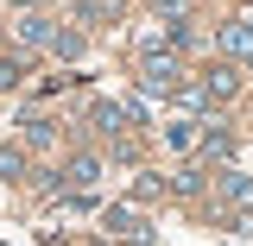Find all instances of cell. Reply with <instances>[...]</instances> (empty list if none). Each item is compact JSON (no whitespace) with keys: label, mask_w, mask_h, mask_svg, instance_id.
<instances>
[{"label":"cell","mask_w":253,"mask_h":246,"mask_svg":"<svg viewBox=\"0 0 253 246\" xmlns=\"http://www.w3.org/2000/svg\"><path fill=\"white\" fill-rule=\"evenodd\" d=\"M139 89H146V95H177V89H184V63L165 57V51H152L146 70H139Z\"/></svg>","instance_id":"1"},{"label":"cell","mask_w":253,"mask_h":246,"mask_svg":"<svg viewBox=\"0 0 253 246\" xmlns=\"http://www.w3.org/2000/svg\"><path fill=\"white\" fill-rule=\"evenodd\" d=\"M95 126L121 139L126 126H146V107H139V101H95Z\"/></svg>","instance_id":"2"},{"label":"cell","mask_w":253,"mask_h":246,"mask_svg":"<svg viewBox=\"0 0 253 246\" xmlns=\"http://www.w3.org/2000/svg\"><path fill=\"white\" fill-rule=\"evenodd\" d=\"M108 234H114V240H126V246H146V240H152V227H146V215H139V209H108Z\"/></svg>","instance_id":"3"},{"label":"cell","mask_w":253,"mask_h":246,"mask_svg":"<svg viewBox=\"0 0 253 246\" xmlns=\"http://www.w3.org/2000/svg\"><path fill=\"white\" fill-rule=\"evenodd\" d=\"M215 51L221 57H253V19H228L215 32Z\"/></svg>","instance_id":"4"},{"label":"cell","mask_w":253,"mask_h":246,"mask_svg":"<svg viewBox=\"0 0 253 246\" xmlns=\"http://www.w3.org/2000/svg\"><path fill=\"white\" fill-rule=\"evenodd\" d=\"M63 177H70V183H76V189H89L95 177H101V158H95V152H76V158H70V164H63Z\"/></svg>","instance_id":"5"},{"label":"cell","mask_w":253,"mask_h":246,"mask_svg":"<svg viewBox=\"0 0 253 246\" xmlns=\"http://www.w3.org/2000/svg\"><path fill=\"white\" fill-rule=\"evenodd\" d=\"M19 38H26V44H51L57 26H51V19H38V13H26V19H19Z\"/></svg>","instance_id":"6"},{"label":"cell","mask_w":253,"mask_h":246,"mask_svg":"<svg viewBox=\"0 0 253 246\" xmlns=\"http://www.w3.org/2000/svg\"><path fill=\"white\" fill-rule=\"evenodd\" d=\"M221 196H228V202H253V177H241V171H221Z\"/></svg>","instance_id":"7"},{"label":"cell","mask_w":253,"mask_h":246,"mask_svg":"<svg viewBox=\"0 0 253 246\" xmlns=\"http://www.w3.org/2000/svg\"><path fill=\"white\" fill-rule=\"evenodd\" d=\"M0 177H13V183L26 177V152L19 145H0Z\"/></svg>","instance_id":"8"},{"label":"cell","mask_w":253,"mask_h":246,"mask_svg":"<svg viewBox=\"0 0 253 246\" xmlns=\"http://www.w3.org/2000/svg\"><path fill=\"white\" fill-rule=\"evenodd\" d=\"M203 89L215 95V101H228V95L241 89V76H234V70H215V76H209V82H203Z\"/></svg>","instance_id":"9"},{"label":"cell","mask_w":253,"mask_h":246,"mask_svg":"<svg viewBox=\"0 0 253 246\" xmlns=\"http://www.w3.org/2000/svg\"><path fill=\"white\" fill-rule=\"evenodd\" d=\"M203 145H209L215 158H228V152H234V133H228V126H209V133H203Z\"/></svg>","instance_id":"10"},{"label":"cell","mask_w":253,"mask_h":246,"mask_svg":"<svg viewBox=\"0 0 253 246\" xmlns=\"http://www.w3.org/2000/svg\"><path fill=\"white\" fill-rule=\"evenodd\" d=\"M165 139H171L177 152H184V145H196V120H171V126H165Z\"/></svg>","instance_id":"11"},{"label":"cell","mask_w":253,"mask_h":246,"mask_svg":"<svg viewBox=\"0 0 253 246\" xmlns=\"http://www.w3.org/2000/svg\"><path fill=\"white\" fill-rule=\"evenodd\" d=\"M51 51H57V57H83V32H57Z\"/></svg>","instance_id":"12"},{"label":"cell","mask_w":253,"mask_h":246,"mask_svg":"<svg viewBox=\"0 0 253 246\" xmlns=\"http://www.w3.org/2000/svg\"><path fill=\"white\" fill-rule=\"evenodd\" d=\"M19 76H26V57H0V89H19Z\"/></svg>","instance_id":"13"},{"label":"cell","mask_w":253,"mask_h":246,"mask_svg":"<svg viewBox=\"0 0 253 246\" xmlns=\"http://www.w3.org/2000/svg\"><path fill=\"white\" fill-rule=\"evenodd\" d=\"M26 139H32V145H51V139H57V126H51V120H26Z\"/></svg>","instance_id":"14"},{"label":"cell","mask_w":253,"mask_h":246,"mask_svg":"<svg viewBox=\"0 0 253 246\" xmlns=\"http://www.w3.org/2000/svg\"><path fill=\"white\" fill-rule=\"evenodd\" d=\"M171 189H177V196H196V189H203V177H196V171H177V177H171Z\"/></svg>","instance_id":"15"},{"label":"cell","mask_w":253,"mask_h":246,"mask_svg":"<svg viewBox=\"0 0 253 246\" xmlns=\"http://www.w3.org/2000/svg\"><path fill=\"white\" fill-rule=\"evenodd\" d=\"M152 6L158 13H184V0H152Z\"/></svg>","instance_id":"16"}]
</instances>
